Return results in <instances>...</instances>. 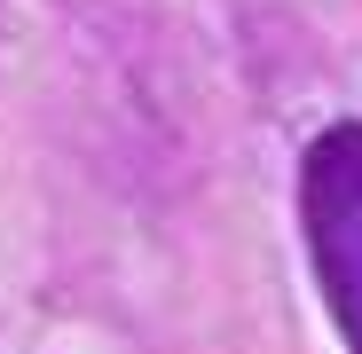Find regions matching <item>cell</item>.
I'll return each instance as SVG.
<instances>
[{"label": "cell", "mask_w": 362, "mask_h": 354, "mask_svg": "<svg viewBox=\"0 0 362 354\" xmlns=\"http://www.w3.org/2000/svg\"><path fill=\"white\" fill-rule=\"evenodd\" d=\"M299 220H308V260L323 283V307H331L346 354H362V126H331L308 142Z\"/></svg>", "instance_id": "1"}]
</instances>
